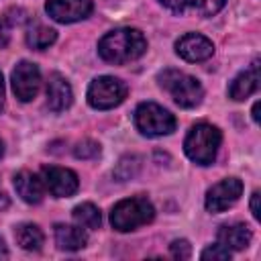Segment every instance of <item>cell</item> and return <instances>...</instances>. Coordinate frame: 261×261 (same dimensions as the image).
<instances>
[{"label": "cell", "mask_w": 261, "mask_h": 261, "mask_svg": "<svg viewBox=\"0 0 261 261\" xmlns=\"http://www.w3.org/2000/svg\"><path fill=\"white\" fill-rule=\"evenodd\" d=\"M147 51V39L139 29L120 27L106 33L98 43V55L114 65L139 59Z\"/></svg>", "instance_id": "6da1fadb"}, {"label": "cell", "mask_w": 261, "mask_h": 261, "mask_svg": "<svg viewBox=\"0 0 261 261\" xmlns=\"http://www.w3.org/2000/svg\"><path fill=\"white\" fill-rule=\"evenodd\" d=\"M157 82L171 96V100L177 106H181V108H196L202 102V98H204L202 84L194 75H190L186 71H179V69H163L157 75Z\"/></svg>", "instance_id": "7a4b0ae2"}, {"label": "cell", "mask_w": 261, "mask_h": 261, "mask_svg": "<svg viewBox=\"0 0 261 261\" xmlns=\"http://www.w3.org/2000/svg\"><path fill=\"white\" fill-rule=\"evenodd\" d=\"M220 141H222V135H220L218 126L208 124V122H198L186 135L184 151H186V155L194 163H198V165H210L216 159Z\"/></svg>", "instance_id": "3957f363"}, {"label": "cell", "mask_w": 261, "mask_h": 261, "mask_svg": "<svg viewBox=\"0 0 261 261\" xmlns=\"http://www.w3.org/2000/svg\"><path fill=\"white\" fill-rule=\"evenodd\" d=\"M153 218H155V208L143 196L124 198V200L116 202L112 212H110V224L118 232L135 230L143 224H149Z\"/></svg>", "instance_id": "277c9868"}, {"label": "cell", "mask_w": 261, "mask_h": 261, "mask_svg": "<svg viewBox=\"0 0 261 261\" xmlns=\"http://www.w3.org/2000/svg\"><path fill=\"white\" fill-rule=\"evenodd\" d=\"M135 126L145 137H163L175 130V116L155 102H143L135 110Z\"/></svg>", "instance_id": "5b68a950"}, {"label": "cell", "mask_w": 261, "mask_h": 261, "mask_svg": "<svg viewBox=\"0 0 261 261\" xmlns=\"http://www.w3.org/2000/svg\"><path fill=\"white\" fill-rule=\"evenodd\" d=\"M126 98V86L114 75H100L88 86V104L96 110H110Z\"/></svg>", "instance_id": "8992f818"}, {"label": "cell", "mask_w": 261, "mask_h": 261, "mask_svg": "<svg viewBox=\"0 0 261 261\" xmlns=\"http://www.w3.org/2000/svg\"><path fill=\"white\" fill-rule=\"evenodd\" d=\"M241 194H243V181L239 177H224L206 192L204 206L212 214L224 212L241 198Z\"/></svg>", "instance_id": "52a82bcc"}, {"label": "cell", "mask_w": 261, "mask_h": 261, "mask_svg": "<svg viewBox=\"0 0 261 261\" xmlns=\"http://www.w3.org/2000/svg\"><path fill=\"white\" fill-rule=\"evenodd\" d=\"M41 88V71L33 61H18L12 69V92L20 102H31Z\"/></svg>", "instance_id": "ba28073f"}, {"label": "cell", "mask_w": 261, "mask_h": 261, "mask_svg": "<svg viewBox=\"0 0 261 261\" xmlns=\"http://www.w3.org/2000/svg\"><path fill=\"white\" fill-rule=\"evenodd\" d=\"M41 179L45 184V190L55 198H69L80 188V179H77L75 171H71L67 167H57V165L43 167Z\"/></svg>", "instance_id": "9c48e42d"}, {"label": "cell", "mask_w": 261, "mask_h": 261, "mask_svg": "<svg viewBox=\"0 0 261 261\" xmlns=\"http://www.w3.org/2000/svg\"><path fill=\"white\" fill-rule=\"evenodd\" d=\"M94 4L92 0H47L45 2V10L47 14L61 24H69V22H77L90 16Z\"/></svg>", "instance_id": "30bf717a"}, {"label": "cell", "mask_w": 261, "mask_h": 261, "mask_svg": "<svg viewBox=\"0 0 261 261\" xmlns=\"http://www.w3.org/2000/svg\"><path fill=\"white\" fill-rule=\"evenodd\" d=\"M175 53L190 63L206 61L214 55V43L200 33H186L175 41Z\"/></svg>", "instance_id": "8fae6325"}, {"label": "cell", "mask_w": 261, "mask_h": 261, "mask_svg": "<svg viewBox=\"0 0 261 261\" xmlns=\"http://www.w3.org/2000/svg\"><path fill=\"white\" fill-rule=\"evenodd\" d=\"M71 102H73V92H71L69 82L61 73L53 71L49 75V82H47V106H49V110L63 112L65 108L71 106Z\"/></svg>", "instance_id": "7c38bea8"}, {"label": "cell", "mask_w": 261, "mask_h": 261, "mask_svg": "<svg viewBox=\"0 0 261 261\" xmlns=\"http://www.w3.org/2000/svg\"><path fill=\"white\" fill-rule=\"evenodd\" d=\"M167 10L175 14H196V16H214L226 0H159Z\"/></svg>", "instance_id": "4fadbf2b"}, {"label": "cell", "mask_w": 261, "mask_h": 261, "mask_svg": "<svg viewBox=\"0 0 261 261\" xmlns=\"http://www.w3.org/2000/svg\"><path fill=\"white\" fill-rule=\"evenodd\" d=\"M14 190L20 196V200H24L27 204H39L45 196V184L39 175H35L33 171H18L14 175Z\"/></svg>", "instance_id": "5bb4252c"}, {"label": "cell", "mask_w": 261, "mask_h": 261, "mask_svg": "<svg viewBox=\"0 0 261 261\" xmlns=\"http://www.w3.org/2000/svg\"><path fill=\"white\" fill-rule=\"evenodd\" d=\"M259 88V61H253L249 69L241 71L228 86V96L237 102L249 98Z\"/></svg>", "instance_id": "9a60e30c"}, {"label": "cell", "mask_w": 261, "mask_h": 261, "mask_svg": "<svg viewBox=\"0 0 261 261\" xmlns=\"http://www.w3.org/2000/svg\"><path fill=\"white\" fill-rule=\"evenodd\" d=\"M251 228L247 224H222L216 232V239L220 245H224L228 251H243L251 243Z\"/></svg>", "instance_id": "2e32d148"}, {"label": "cell", "mask_w": 261, "mask_h": 261, "mask_svg": "<svg viewBox=\"0 0 261 261\" xmlns=\"http://www.w3.org/2000/svg\"><path fill=\"white\" fill-rule=\"evenodd\" d=\"M55 243L61 251H80L88 243V234L80 224H55Z\"/></svg>", "instance_id": "e0dca14e"}, {"label": "cell", "mask_w": 261, "mask_h": 261, "mask_svg": "<svg viewBox=\"0 0 261 261\" xmlns=\"http://www.w3.org/2000/svg\"><path fill=\"white\" fill-rule=\"evenodd\" d=\"M55 39H57V31L51 29V27H47V24H43V22H39V20L31 22L29 29H27V45L31 49L43 51L49 45H53Z\"/></svg>", "instance_id": "ac0fdd59"}, {"label": "cell", "mask_w": 261, "mask_h": 261, "mask_svg": "<svg viewBox=\"0 0 261 261\" xmlns=\"http://www.w3.org/2000/svg\"><path fill=\"white\" fill-rule=\"evenodd\" d=\"M14 239H16V245L24 251H39L43 247V241H45L43 230L33 222L18 224L14 230Z\"/></svg>", "instance_id": "d6986e66"}, {"label": "cell", "mask_w": 261, "mask_h": 261, "mask_svg": "<svg viewBox=\"0 0 261 261\" xmlns=\"http://www.w3.org/2000/svg\"><path fill=\"white\" fill-rule=\"evenodd\" d=\"M71 216H73L75 224H80L82 228L94 230V228H100V224H102V214H100V210H98L92 202L77 204V206L73 208Z\"/></svg>", "instance_id": "ffe728a7"}, {"label": "cell", "mask_w": 261, "mask_h": 261, "mask_svg": "<svg viewBox=\"0 0 261 261\" xmlns=\"http://www.w3.org/2000/svg\"><path fill=\"white\" fill-rule=\"evenodd\" d=\"M73 155L77 159H94L100 155V145L92 139H82L75 147H73Z\"/></svg>", "instance_id": "44dd1931"}, {"label": "cell", "mask_w": 261, "mask_h": 261, "mask_svg": "<svg viewBox=\"0 0 261 261\" xmlns=\"http://www.w3.org/2000/svg\"><path fill=\"white\" fill-rule=\"evenodd\" d=\"M200 257H202L204 261H210V259H212V261H226V259H230V251H228L224 245L216 243V245L206 247Z\"/></svg>", "instance_id": "7402d4cb"}, {"label": "cell", "mask_w": 261, "mask_h": 261, "mask_svg": "<svg viewBox=\"0 0 261 261\" xmlns=\"http://www.w3.org/2000/svg\"><path fill=\"white\" fill-rule=\"evenodd\" d=\"M169 253L175 259H188L192 255V247H190V243L186 239H177V241H173L169 245Z\"/></svg>", "instance_id": "603a6c76"}, {"label": "cell", "mask_w": 261, "mask_h": 261, "mask_svg": "<svg viewBox=\"0 0 261 261\" xmlns=\"http://www.w3.org/2000/svg\"><path fill=\"white\" fill-rule=\"evenodd\" d=\"M10 41V29H8V22L6 18H0V49H4Z\"/></svg>", "instance_id": "cb8c5ba5"}, {"label": "cell", "mask_w": 261, "mask_h": 261, "mask_svg": "<svg viewBox=\"0 0 261 261\" xmlns=\"http://www.w3.org/2000/svg\"><path fill=\"white\" fill-rule=\"evenodd\" d=\"M251 212H253V218L259 220V192L251 194Z\"/></svg>", "instance_id": "d4e9b609"}, {"label": "cell", "mask_w": 261, "mask_h": 261, "mask_svg": "<svg viewBox=\"0 0 261 261\" xmlns=\"http://www.w3.org/2000/svg\"><path fill=\"white\" fill-rule=\"evenodd\" d=\"M4 108V80H2V73H0V112Z\"/></svg>", "instance_id": "484cf974"}, {"label": "cell", "mask_w": 261, "mask_h": 261, "mask_svg": "<svg viewBox=\"0 0 261 261\" xmlns=\"http://www.w3.org/2000/svg\"><path fill=\"white\" fill-rule=\"evenodd\" d=\"M6 257H8V249H6L4 241L0 239V259H6Z\"/></svg>", "instance_id": "4316f807"}, {"label": "cell", "mask_w": 261, "mask_h": 261, "mask_svg": "<svg viewBox=\"0 0 261 261\" xmlns=\"http://www.w3.org/2000/svg\"><path fill=\"white\" fill-rule=\"evenodd\" d=\"M257 112H259V102L253 104V120H255V122H259V114H257Z\"/></svg>", "instance_id": "83f0119b"}, {"label": "cell", "mask_w": 261, "mask_h": 261, "mask_svg": "<svg viewBox=\"0 0 261 261\" xmlns=\"http://www.w3.org/2000/svg\"><path fill=\"white\" fill-rule=\"evenodd\" d=\"M8 206V198H6V194H0V208H6Z\"/></svg>", "instance_id": "f1b7e54d"}, {"label": "cell", "mask_w": 261, "mask_h": 261, "mask_svg": "<svg viewBox=\"0 0 261 261\" xmlns=\"http://www.w3.org/2000/svg\"><path fill=\"white\" fill-rule=\"evenodd\" d=\"M2 155H4V143H2V139H0V159H2Z\"/></svg>", "instance_id": "f546056e"}]
</instances>
